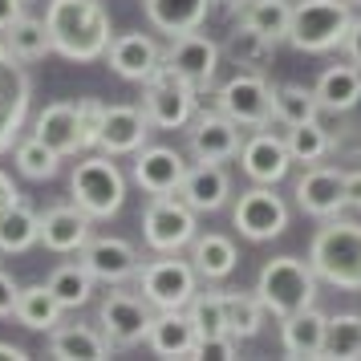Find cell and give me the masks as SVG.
Returning <instances> with one entry per match:
<instances>
[{
  "label": "cell",
  "instance_id": "6da1fadb",
  "mask_svg": "<svg viewBox=\"0 0 361 361\" xmlns=\"http://www.w3.org/2000/svg\"><path fill=\"white\" fill-rule=\"evenodd\" d=\"M45 29L53 53L66 61H98L110 49V13L102 0H49Z\"/></svg>",
  "mask_w": 361,
  "mask_h": 361
},
{
  "label": "cell",
  "instance_id": "7a4b0ae2",
  "mask_svg": "<svg viewBox=\"0 0 361 361\" xmlns=\"http://www.w3.org/2000/svg\"><path fill=\"white\" fill-rule=\"evenodd\" d=\"M309 264L317 280H325L345 293H361V224L333 215L325 228L312 235L309 244Z\"/></svg>",
  "mask_w": 361,
  "mask_h": 361
},
{
  "label": "cell",
  "instance_id": "3957f363",
  "mask_svg": "<svg viewBox=\"0 0 361 361\" xmlns=\"http://www.w3.org/2000/svg\"><path fill=\"white\" fill-rule=\"evenodd\" d=\"M256 296H260L264 312L284 321V317L317 305V272L309 260H296V256L264 260L260 276H256Z\"/></svg>",
  "mask_w": 361,
  "mask_h": 361
},
{
  "label": "cell",
  "instance_id": "277c9868",
  "mask_svg": "<svg viewBox=\"0 0 361 361\" xmlns=\"http://www.w3.org/2000/svg\"><path fill=\"white\" fill-rule=\"evenodd\" d=\"M349 25H353L349 0H296L284 41L300 53H329L345 45Z\"/></svg>",
  "mask_w": 361,
  "mask_h": 361
},
{
  "label": "cell",
  "instance_id": "5b68a950",
  "mask_svg": "<svg viewBox=\"0 0 361 361\" xmlns=\"http://www.w3.org/2000/svg\"><path fill=\"white\" fill-rule=\"evenodd\" d=\"M69 195L90 219H110L126 203V175L110 154H85L69 175Z\"/></svg>",
  "mask_w": 361,
  "mask_h": 361
},
{
  "label": "cell",
  "instance_id": "8992f818",
  "mask_svg": "<svg viewBox=\"0 0 361 361\" xmlns=\"http://www.w3.org/2000/svg\"><path fill=\"white\" fill-rule=\"evenodd\" d=\"M199 235V212H191L179 195H150L142 212V240L150 252H183Z\"/></svg>",
  "mask_w": 361,
  "mask_h": 361
},
{
  "label": "cell",
  "instance_id": "52a82bcc",
  "mask_svg": "<svg viewBox=\"0 0 361 361\" xmlns=\"http://www.w3.org/2000/svg\"><path fill=\"white\" fill-rule=\"evenodd\" d=\"M142 110H147L150 126H159V130H183L199 110V94L183 78H175L166 66H159L142 82Z\"/></svg>",
  "mask_w": 361,
  "mask_h": 361
},
{
  "label": "cell",
  "instance_id": "ba28073f",
  "mask_svg": "<svg viewBox=\"0 0 361 361\" xmlns=\"http://www.w3.org/2000/svg\"><path fill=\"white\" fill-rule=\"evenodd\" d=\"M138 288L150 309H187V300L199 288V272L191 260H175V252H166L163 260L138 264Z\"/></svg>",
  "mask_w": 361,
  "mask_h": 361
},
{
  "label": "cell",
  "instance_id": "9c48e42d",
  "mask_svg": "<svg viewBox=\"0 0 361 361\" xmlns=\"http://www.w3.org/2000/svg\"><path fill=\"white\" fill-rule=\"evenodd\" d=\"M163 66L171 69L175 78H183V82L199 94V102H203L207 90H212V82H215V73H219V45H215L207 33H199V29L175 33L171 45L163 49Z\"/></svg>",
  "mask_w": 361,
  "mask_h": 361
},
{
  "label": "cell",
  "instance_id": "30bf717a",
  "mask_svg": "<svg viewBox=\"0 0 361 361\" xmlns=\"http://www.w3.org/2000/svg\"><path fill=\"white\" fill-rule=\"evenodd\" d=\"M231 228L240 231L244 240H252V244L276 240V235H284V228H288V207H284V199H280L268 183H256V187H247L244 195L235 199V207H231Z\"/></svg>",
  "mask_w": 361,
  "mask_h": 361
},
{
  "label": "cell",
  "instance_id": "8fae6325",
  "mask_svg": "<svg viewBox=\"0 0 361 361\" xmlns=\"http://www.w3.org/2000/svg\"><path fill=\"white\" fill-rule=\"evenodd\" d=\"M150 321L154 312L142 296L134 293H122L114 284V293L102 296L98 305V325L106 333V341L114 349H134V345H147V333H150Z\"/></svg>",
  "mask_w": 361,
  "mask_h": 361
},
{
  "label": "cell",
  "instance_id": "7c38bea8",
  "mask_svg": "<svg viewBox=\"0 0 361 361\" xmlns=\"http://www.w3.org/2000/svg\"><path fill=\"white\" fill-rule=\"evenodd\" d=\"M33 102V82L25 73V61H17L0 41V154L17 147V134L25 130Z\"/></svg>",
  "mask_w": 361,
  "mask_h": 361
},
{
  "label": "cell",
  "instance_id": "4fadbf2b",
  "mask_svg": "<svg viewBox=\"0 0 361 361\" xmlns=\"http://www.w3.org/2000/svg\"><path fill=\"white\" fill-rule=\"evenodd\" d=\"M215 106H219L235 126L260 130V126H268V118H272V85L264 82V73L240 69L231 82H224L215 90Z\"/></svg>",
  "mask_w": 361,
  "mask_h": 361
},
{
  "label": "cell",
  "instance_id": "5bb4252c",
  "mask_svg": "<svg viewBox=\"0 0 361 361\" xmlns=\"http://www.w3.org/2000/svg\"><path fill=\"white\" fill-rule=\"evenodd\" d=\"M296 203L312 219L341 215L345 212V171L341 166H325V163L305 166V175L296 179Z\"/></svg>",
  "mask_w": 361,
  "mask_h": 361
},
{
  "label": "cell",
  "instance_id": "9a60e30c",
  "mask_svg": "<svg viewBox=\"0 0 361 361\" xmlns=\"http://www.w3.org/2000/svg\"><path fill=\"white\" fill-rule=\"evenodd\" d=\"M187 126H191V154L199 163H228L240 154V142H244L240 126L224 110H203Z\"/></svg>",
  "mask_w": 361,
  "mask_h": 361
},
{
  "label": "cell",
  "instance_id": "2e32d148",
  "mask_svg": "<svg viewBox=\"0 0 361 361\" xmlns=\"http://www.w3.org/2000/svg\"><path fill=\"white\" fill-rule=\"evenodd\" d=\"M78 256L90 268V276L102 280V284H126L130 276H138V252L118 235H98V240L90 235Z\"/></svg>",
  "mask_w": 361,
  "mask_h": 361
},
{
  "label": "cell",
  "instance_id": "e0dca14e",
  "mask_svg": "<svg viewBox=\"0 0 361 361\" xmlns=\"http://www.w3.org/2000/svg\"><path fill=\"white\" fill-rule=\"evenodd\" d=\"M183 175H187V159L175 147H142L134 150V183L147 195H175Z\"/></svg>",
  "mask_w": 361,
  "mask_h": 361
},
{
  "label": "cell",
  "instance_id": "ac0fdd59",
  "mask_svg": "<svg viewBox=\"0 0 361 361\" xmlns=\"http://www.w3.org/2000/svg\"><path fill=\"white\" fill-rule=\"evenodd\" d=\"M240 166H244V175L252 183H268V187H276V183L288 175L293 154H288V147H284L280 134H268L260 126L247 142H240Z\"/></svg>",
  "mask_w": 361,
  "mask_h": 361
},
{
  "label": "cell",
  "instance_id": "d6986e66",
  "mask_svg": "<svg viewBox=\"0 0 361 361\" xmlns=\"http://www.w3.org/2000/svg\"><path fill=\"white\" fill-rule=\"evenodd\" d=\"M175 195H179L191 212H199V215L219 212V207L231 199L228 166H224V163H199V159H195V166H187V175H183V183H179V191H175Z\"/></svg>",
  "mask_w": 361,
  "mask_h": 361
},
{
  "label": "cell",
  "instance_id": "ffe728a7",
  "mask_svg": "<svg viewBox=\"0 0 361 361\" xmlns=\"http://www.w3.org/2000/svg\"><path fill=\"white\" fill-rule=\"evenodd\" d=\"M106 61H110V69H114L118 78L142 85L154 69L163 66V49H159V41L147 37V33H122V37H110Z\"/></svg>",
  "mask_w": 361,
  "mask_h": 361
},
{
  "label": "cell",
  "instance_id": "44dd1931",
  "mask_svg": "<svg viewBox=\"0 0 361 361\" xmlns=\"http://www.w3.org/2000/svg\"><path fill=\"white\" fill-rule=\"evenodd\" d=\"M150 138V118L147 110L138 106H106V122H102V138H98V150L102 154H134L142 150Z\"/></svg>",
  "mask_w": 361,
  "mask_h": 361
},
{
  "label": "cell",
  "instance_id": "7402d4cb",
  "mask_svg": "<svg viewBox=\"0 0 361 361\" xmlns=\"http://www.w3.org/2000/svg\"><path fill=\"white\" fill-rule=\"evenodd\" d=\"M147 345H150V353H159V357L195 361L199 357V333H195V325H191L187 309H163L159 312V317L150 321Z\"/></svg>",
  "mask_w": 361,
  "mask_h": 361
},
{
  "label": "cell",
  "instance_id": "603a6c76",
  "mask_svg": "<svg viewBox=\"0 0 361 361\" xmlns=\"http://www.w3.org/2000/svg\"><path fill=\"white\" fill-rule=\"evenodd\" d=\"M85 240H90V215L78 203H61L41 215V244L53 256H73L85 247Z\"/></svg>",
  "mask_w": 361,
  "mask_h": 361
},
{
  "label": "cell",
  "instance_id": "cb8c5ba5",
  "mask_svg": "<svg viewBox=\"0 0 361 361\" xmlns=\"http://www.w3.org/2000/svg\"><path fill=\"white\" fill-rule=\"evenodd\" d=\"M49 357L57 361H106L114 357L118 349L110 341H106V333H98V329L90 325H57L49 329Z\"/></svg>",
  "mask_w": 361,
  "mask_h": 361
},
{
  "label": "cell",
  "instance_id": "d4e9b609",
  "mask_svg": "<svg viewBox=\"0 0 361 361\" xmlns=\"http://www.w3.org/2000/svg\"><path fill=\"white\" fill-rule=\"evenodd\" d=\"M325 325H329V317L317 305L284 317L280 321V349L288 357H321V349H325Z\"/></svg>",
  "mask_w": 361,
  "mask_h": 361
},
{
  "label": "cell",
  "instance_id": "484cf974",
  "mask_svg": "<svg viewBox=\"0 0 361 361\" xmlns=\"http://www.w3.org/2000/svg\"><path fill=\"white\" fill-rule=\"evenodd\" d=\"M33 134L45 142V147L57 150L61 159H73V154L82 150L78 106H73V102H53V106H45V110L37 114V122H33Z\"/></svg>",
  "mask_w": 361,
  "mask_h": 361
},
{
  "label": "cell",
  "instance_id": "4316f807",
  "mask_svg": "<svg viewBox=\"0 0 361 361\" xmlns=\"http://www.w3.org/2000/svg\"><path fill=\"white\" fill-rule=\"evenodd\" d=\"M312 94H317V106L329 110V114H349L353 106L361 102V66H329L317 85H312Z\"/></svg>",
  "mask_w": 361,
  "mask_h": 361
},
{
  "label": "cell",
  "instance_id": "83f0119b",
  "mask_svg": "<svg viewBox=\"0 0 361 361\" xmlns=\"http://www.w3.org/2000/svg\"><path fill=\"white\" fill-rule=\"evenodd\" d=\"M212 4L215 0H142L147 20L166 37L203 29V20H207V13H212Z\"/></svg>",
  "mask_w": 361,
  "mask_h": 361
},
{
  "label": "cell",
  "instance_id": "f1b7e54d",
  "mask_svg": "<svg viewBox=\"0 0 361 361\" xmlns=\"http://www.w3.org/2000/svg\"><path fill=\"white\" fill-rule=\"evenodd\" d=\"M276 45L280 41H272V37L256 33V29H247V25H235L219 53H228L231 66L247 69V73H264V69L276 61Z\"/></svg>",
  "mask_w": 361,
  "mask_h": 361
},
{
  "label": "cell",
  "instance_id": "f546056e",
  "mask_svg": "<svg viewBox=\"0 0 361 361\" xmlns=\"http://www.w3.org/2000/svg\"><path fill=\"white\" fill-rule=\"evenodd\" d=\"M240 264V252L228 235L219 231H207V235H195L191 240V268H195L203 280H228Z\"/></svg>",
  "mask_w": 361,
  "mask_h": 361
},
{
  "label": "cell",
  "instance_id": "4dcf8cb0",
  "mask_svg": "<svg viewBox=\"0 0 361 361\" xmlns=\"http://www.w3.org/2000/svg\"><path fill=\"white\" fill-rule=\"evenodd\" d=\"M61 305H57V296L45 288V284H29V288H20L17 293V309H13V317H17L25 329H33V333H49V329L61 325Z\"/></svg>",
  "mask_w": 361,
  "mask_h": 361
},
{
  "label": "cell",
  "instance_id": "1f68e13d",
  "mask_svg": "<svg viewBox=\"0 0 361 361\" xmlns=\"http://www.w3.org/2000/svg\"><path fill=\"white\" fill-rule=\"evenodd\" d=\"M33 244H41V215L25 203H13L8 212H0V252L20 256Z\"/></svg>",
  "mask_w": 361,
  "mask_h": 361
},
{
  "label": "cell",
  "instance_id": "d6a6232c",
  "mask_svg": "<svg viewBox=\"0 0 361 361\" xmlns=\"http://www.w3.org/2000/svg\"><path fill=\"white\" fill-rule=\"evenodd\" d=\"M264 317H268V312H264L256 288H252V293H224V329H228L235 341L260 337Z\"/></svg>",
  "mask_w": 361,
  "mask_h": 361
},
{
  "label": "cell",
  "instance_id": "836d02e7",
  "mask_svg": "<svg viewBox=\"0 0 361 361\" xmlns=\"http://www.w3.org/2000/svg\"><path fill=\"white\" fill-rule=\"evenodd\" d=\"M4 49L13 53L17 61H41L45 53H53V41H49V29H45V20L37 17H25L20 13L8 29H4Z\"/></svg>",
  "mask_w": 361,
  "mask_h": 361
},
{
  "label": "cell",
  "instance_id": "e575fe53",
  "mask_svg": "<svg viewBox=\"0 0 361 361\" xmlns=\"http://www.w3.org/2000/svg\"><path fill=\"white\" fill-rule=\"evenodd\" d=\"M235 25H247L256 33L272 37V41H284L288 37V17H293V4L288 0H244L235 8Z\"/></svg>",
  "mask_w": 361,
  "mask_h": 361
},
{
  "label": "cell",
  "instance_id": "d590c367",
  "mask_svg": "<svg viewBox=\"0 0 361 361\" xmlns=\"http://www.w3.org/2000/svg\"><path fill=\"white\" fill-rule=\"evenodd\" d=\"M45 288L57 296L61 309H85V305L94 300V276H90V268H85L82 260L53 268V276L45 280Z\"/></svg>",
  "mask_w": 361,
  "mask_h": 361
},
{
  "label": "cell",
  "instance_id": "8d00e7d4",
  "mask_svg": "<svg viewBox=\"0 0 361 361\" xmlns=\"http://www.w3.org/2000/svg\"><path fill=\"white\" fill-rule=\"evenodd\" d=\"M284 147H288V154H293V163H321L329 150L337 147V138L321 126V118H312V122H300V126H288V134H284Z\"/></svg>",
  "mask_w": 361,
  "mask_h": 361
},
{
  "label": "cell",
  "instance_id": "74e56055",
  "mask_svg": "<svg viewBox=\"0 0 361 361\" xmlns=\"http://www.w3.org/2000/svg\"><path fill=\"white\" fill-rule=\"evenodd\" d=\"M272 118H280L284 126H300V122H312L321 118V106H317V94L309 85H272Z\"/></svg>",
  "mask_w": 361,
  "mask_h": 361
},
{
  "label": "cell",
  "instance_id": "f35d334b",
  "mask_svg": "<svg viewBox=\"0 0 361 361\" xmlns=\"http://www.w3.org/2000/svg\"><path fill=\"white\" fill-rule=\"evenodd\" d=\"M321 357H361V312H337L325 325V349Z\"/></svg>",
  "mask_w": 361,
  "mask_h": 361
},
{
  "label": "cell",
  "instance_id": "ab89813d",
  "mask_svg": "<svg viewBox=\"0 0 361 361\" xmlns=\"http://www.w3.org/2000/svg\"><path fill=\"white\" fill-rule=\"evenodd\" d=\"M13 163H17V171L25 175V179H37V183H45L53 179L57 171H61V154L53 147H45L41 138H25V142H17L13 147Z\"/></svg>",
  "mask_w": 361,
  "mask_h": 361
},
{
  "label": "cell",
  "instance_id": "60d3db41",
  "mask_svg": "<svg viewBox=\"0 0 361 361\" xmlns=\"http://www.w3.org/2000/svg\"><path fill=\"white\" fill-rule=\"evenodd\" d=\"M187 317H191V325H195L199 337H215V333H228L224 329V293H215V288H207V293H199L187 300Z\"/></svg>",
  "mask_w": 361,
  "mask_h": 361
},
{
  "label": "cell",
  "instance_id": "b9f144b4",
  "mask_svg": "<svg viewBox=\"0 0 361 361\" xmlns=\"http://www.w3.org/2000/svg\"><path fill=\"white\" fill-rule=\"evenodd\" d=\"M102 122H106V102L82 98L78 102V130H82V150H94L102 138Z\"/></svg>",
  "mask_w": 361,
  "mask_h": 361
},
{
  "label": "cell",
  "instance_id": "7bdbcfd3",
  "mask_svg": "<svg viewBox=\"0 0 361 361\" xmlns=\"http://www.w3.org/2000/svg\"><path fill=\"white\" fill-rule=\"evenodd\" d=\"M199 357H219V361H231V357H240V341H235L231 333L199 337Z\"/></svg>",
  "mask_w": 361,
  "mask_h": 361
},
{
  "label": "cell",
  "instance_id": "ee69618b",
  "mask_svg": "<svg viewBox=\"0 0 361 361\" xmlns=\"http://www.w3.org/2000/svg\"><path fill=\"white\" fill-rule=\"evenodd\" d=\"M17 293H20L17 280L0 268V317H13V309H17Z\"/></svg>",
  "mask_w": 361,
  "mask_h": 361
},
{
  "label": "cell",
  "instance_id": "f6af8a7d",
  "mask_svg": "<svg viewBox=\"0 0 361 361\" xmlns=\"http://www.w3.org/2000/svg\"><path fill=\"white\" fill-rule=\"evenodd\" d=\"M345 207L361 212V171H345Z\"/></svg>",
  "mask_w": 361,
  "mask_h": 361
},
{
  "label": "cell",
  "instance_id": "bcb514c9",
  "mask_svg": "<svg viewBox=\"0 0 361 361\" xmlns=\"http://www.w3.org/2000/svg\"><path fill=\"white\" fill-rule=\"evenodd\" d=\"M345 53H349V61L353 66H361V20L353 17V25H349V33H345V45H341Z\"/></svg>",
  "mask_w": 361,
  "mask_h": 361
},
{
  "label": "cell",
  "instance_id": "7dc6e473",
  "mask_svg": "<svg viewBox=\"0 0 361 361\" xmlns=\"http://www.w3.org/2000/svg\"><path fill=\"white\" fill-rule=\"evenodd\" d=\"M13 203H20V191H17V183L0 171V212H8Z\"/></svg>",
  "mask_w": 361,
  "mask_h": 361
},
{
  "label": "cell",
  "instance_id": "c3c4849f",
  "mask_svg": "<svg viewBox=\"0 0 361 361\" xmlns=\"http://www.w3.org/2000/svg\"><path fill=\"white\" fill-rule=\"evenodd\" d=\"M20 13H25V0H0V33H4Z\"/></svg>",
  "mask_w": 361,
  "mask_h": 361
},
{
  "label": "cell",
  "instance_id": "681fc988",
  "mask_svg": "<svg viewBox=\"0 0 361 361\" xmlns=\"http://www.w3.org/2000/svg\"><path fill=\"white\" fill-rule=\"evenodd\" d=\"M29 353L20 349V345H8V341H0V361H25Z\"/></svg>",
  "mask_w": 361,
  "mask_h": 361
},
{
  "label": "cell",
  "instance_id": "f907efd6",
  "mask_svg": "<svg viewBox=\"0 0 361 361\" xmlns=\"http://www.w3.org/2000/svg\"><path fill=\"white\" fill-rule=\"evenodd\" d=\"M215 4H224V8H231V13H235V8H240L244 0H215Z\"/></svg>",
  "mask_w": 361,
  "mask_h": 361
},
{
  "label": "cell",
  "instance_id": "816d5d0a",
  "mask_svg": "<svg viewBox=\"0 0 361 361\" xmlns=\"http://www.w3.org/2000/svg\"><path fill=\"white\" fill-rule=\"evenodd\" d=\"M349 4H361V0H349Z\"/></svg>",
  "mask_w": 361,
  "mask_h": 361
},
{
  "label": "cell",
  "instance_id": "f5cc1de1",
  "mask_svg": "<svg viewBox=\"0 0 361 361\" xmlns=\"http://www.w3.org/2000/svg\"><path fill=\"white\" fill-rule=\"evenodd\" d=\"M25 4H29V0H25Z\"/></svg>",
  "mask_w": 361,
  "mask_h": 361
}]
</instances>
